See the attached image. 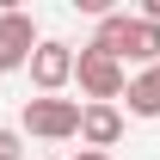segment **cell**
I'll list each match as a JSON object with an SVG mask.
<instances>
[{
	"label": "cell",
	"mask_w": 160,
	"mask_h": 160,
	"mask_svg": "<svg viewBox=\"0 0 160 160\" xmlns=\"http://www.w3.org/2000/svg\"><path fill=\"white\" fill-rule=\"evenodd\" d=\"M25 68H31L37 99H56L62 86L74 80V49H68L62 37H37V49H31V62H25Z\"/></svg>",
	"instance_id": "obj_1"
},
{
	"label": "cell",
	"mask_w": 160,
	"mask_h": 160,
	"mask_svg": "<svg viewBox=\"0 0 160 160\" xmlns=\"http://www.w3.org/2000/svg\"><path fill=\"white\" fill-rule=\"evenodd\" d=\"M74 80L86 92V105H117L123 99V62L99 56V49H80L74 56Z\"/></svg>",
	"instance_id": "obj_2"
},
{
	"label": "cell",
	"mask_w": 160,
	"mask_h": 160,
	"mask_svg": "<svg viewBox=\"0 0 160 160\" xmlns=\"http://www.w3.org/2000/svg\"><path fill=\"white\" fill-rule=\"evenodd\" d=\"M74 129H80V105L74 99H25V136L68 142Z\"/></svg>",
	"instance_id": "obj_3"
},
{
	"label": "cell",
	"mask_w": 160,
	"mask_h": 160,
	"mask_svg": "<svg viewBox=\"0 0 160 160\" xmlns=\"http://www.w3.org/2000/svg\"><path fill=\"white\" fill-rule=\"evenodd\" d=\"M31 49H37V25H31V12L0 6V74L25 68V62H31Z\"/></svg>",
	"instance_id": "obj_4"
},
{
	"label": "cell",
	"mask_w": 160,
	"mask_h": 160,
	"mask_svg": "<svg viewBox=\"0 0 160 160\" xmlns=\"http://www.w3.org/2000/svg\"><path fill=\"white\" fill-rule=\"evenodd\" d=\"M92 154H105V148H117L123 142V105H80V129H74Z\"/></svg>",
	"instance_id": "obj_5"
},
{
	"label": "cell",
	"mask_w": 160,
	"mask_h": 160,
	"mask_svg": "<svg viewBox=\"0 0 160 160\" xmlns=\"http://www.w3.org/2000/svg\"><path fill=\"white\" fill-rule=\"evenodd\" d=\"M123 99H129V117H160V62L123 80Z\"/></svg>",
	"instance_id": "obj_6"
},
{
	"label": "cell",
	"mask_w": 160,
	"mask_h": 160,
	"mask_svg": "<svg viewBox=\"0 0 160 160\" xmlns=\"http://www.w3.org/2000/svg\"><path fill=\"white\" fill-rule=\"evenodd\" d=\"M86 49H99V56L123 62V49H129V12H105V19H99V31H92V43H86Z\"/></svg>",
	"instance_id": "obj_7"
},
{
	"label": "cell",
	"mask_w": 160,
	"mask_h": 160,
	"mask_svg": "<svg viewBox=\"0 0 160 160\" xmlns=\"http://www.w3.org/2000/svg\"><path fill=\"white\" fill-rule=\"evenodd\" d=\"M123 62H142V68H154V62H160V25L129 19V49H123Z\"/></svg>",
	"instance_id": "obj_8"
},
{
	"label": "cell",
	"mask_w": 160,
	"mask_h": 160,
	"mask_svg": "<svg viewBox=\"0 0 160 160\" xmlns=\"http://www.w3.org/2000/svg\"><path fill=\"white\" fill-rule=\"evenodd\" d=\"M0 160H25V136L19 129H0Z\"/></svg>",
	"instance_id": "obj_9"
},
{
	"label": "cell",
	"mask_w": 160,
	"mask_h": 160,
	"mask_svg": "<svg viewBox=\"0 0 160 160\" xmlns=\"http://www.w3.org/2000/svg\"><path fill=\"white\" fill-rule=\"evenodd\" d=\"M136 19H148V25H160V0H142V12Z\"/></svg>",
	"instance_id": "obj_10"
},
{
	"label": "cell",
	"mask_w": 160,
	"mask_h": 160,
	"mask_svg": "<svg viewBox=\"0 0 160 160\" xmlns=\"http://www.w3.org/2000/svg\"><path fill=\"white\" fill-rule=\"evenodd\" d=\"M74 160H111V154H92V148H80V154H74Z\"/></svg>",
	"instance_id": "obj_11"
}]
</instances>
